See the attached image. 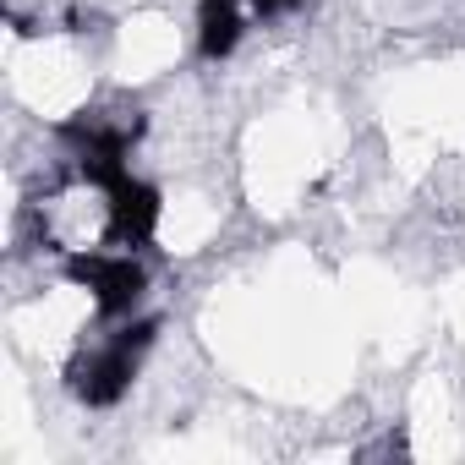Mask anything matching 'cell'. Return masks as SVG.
Returning <instances> with one entry per match:
<instances>
[{
  "instance_id": "1",
  "label": "cell",
  "mask_w": 465,
  "mask_h": 465,
  "mask_svg": "<svg viewBox=\"0 0 465 465\" xmlns=\"http://www.w3.org/2000/svg\"><path fill=\"white\" fill-rule=\"evenodd\" d=\"M252 28H258V17L247 12V0H197V12H192V50H197V61L224 66V61L242 55Z\"/></svg>"
}]
</instances>
